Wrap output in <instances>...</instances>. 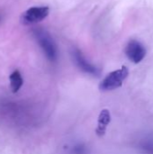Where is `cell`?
<instances>
[{"label": "cell", "mask_w": 153, "mask_h": 154, "mask_svg": "<svg viewBox=\"0 0 153 154\" xmlns=\"http://www.w3.org/2000/svg\"><path fill=\"white\" fill-rule=\"evenodd\" d=\"M34 36L47 59L50 61H56L58 58V49L50 35L45 30L36 29L34 31Z\"/></svg>", "instance_id": "6da1fadb"}, {"label": "cell", "mask_w": 153, "mask_h": 154, "mask_svg": "<svg viewBox=\"0 0 153 154\" xmlns=\"http://www.w3.org/2000/svg\"><path fill=\"white\" fill-rule=\"evenodd\" d=\"M129 70L127 67L123 66L121 69L110 72L100 83L99 89L102 91L114 90L122 87L124 79L128 77Z\"/></svg>", "instance_id": "7a4b0ae2"}, {"label": "cell", "mask_w": 153, "mask_h": 154, "mask_svg": "<svg viewBox=\"0 0 153 154\" xmlns=\"http://www.w3.org/2000/svg\"><path fill=\"white\" fill-rule=\"evenodd\" d=\"M50 13L48 6H32L27 9L21 15V23L24 25H31L44 20Z\"/></svg>", "instance_id": "3957f363"}, {"label": "cell", "mask_w": 153, "mask_h": 154, "mask_svg": "<svg viewBox=\"0 0 153 154\" xmlns=\"http://www.w3.org/2000/svg\"><path fill=\"white\" fill-rule=\"evenodd\" d=\"M127 58L133 63H140L146 56L145 47L136 40H131L124 50Z\"/></svg>", "instance_id": "277c9868"}, {"label": "cell", "mask_w": 153, "mask_h": 154, "mask_svg": "<svg viewBox=\"0 0 153 154\" xmlns=\"http://www.w3.org/2000/svg\"><path fill=\"white\" fill-rule=\"evenodd\" d=\"M72 56L74 58V60L77 66L82 71L91 74V75H98L99 70L97 69V68L94 66L93 64H91L88 60H87L85 56L82 54V52L78 49H74V51H72Z\"/></svg>", "instance_id": "5b68a950"}, {"label": "cell", "mask_w": 153, "mask_h": 154, "mask_svg": "<svg viewBox=\"0 0 153 154\" xmlns=\"http://www.w3.org/2000/svg\"><path fill=\"white\" fill-rule=\"evenodd\" d=\"M111 122V114L109 110L107 109H103L98 116L97 120V127L96 129V133L99 137H102L105 135L106 127Z\"/></svg>", "instance_id": "8992f818"}, {"label": "cell", "mask_w": 153, "mask_h": 154, "mask_svg": "<svg viewBox=\"0 0 153 154\" xmlns=\"http://www.w3.org/2000/svg\"><path fill=\"white\" fill-rule=\"evenodd\" d=\"M9 80H10V88H11V90L13 93L18 92L23 84V79L21 75V72L17 69L13 71L10 74Z\"/></svg>", "instance_id": "52a82bcc"}, {"label": "cell", "mask_w": 153, "mask_h": 154, "mask_svg": "<svg viewBox=\"0 0 153 154\" xmlns=\"http://www.w3.org/2000/svg\"><path fill=\"white\" fill-rule=\"evenodd\" d=\"M140 149L142 154H153V137L144 139L140 144Z\"/></svg>", "instance_id": "ba28073f"}, {"label": "cell", "mask_w": 153, "mask_h": 154, "mask_svg": "<svg viewBox=\"0 0 153 154\" xmlns=\"http://www.w3.org/2000/svg\"><path fill=\"white\" fill-rule=\"evenodd\" d=\"M86 152H87L86 148L81 144H78V145L73 147L71 150V152L73 154H85Z\"/></svg>", "instance_id": "9c48e42d"}]
</instances>
